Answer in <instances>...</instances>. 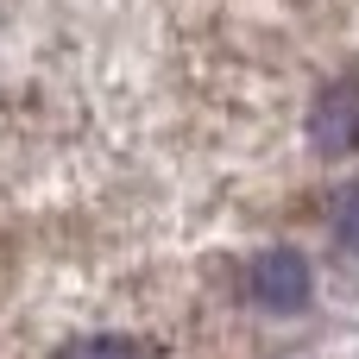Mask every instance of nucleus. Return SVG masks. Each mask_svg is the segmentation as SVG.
I'll return each instance as SVG.
<instances>
[{"instance_id": "3", "label": "nucleus", "mask_w": 359, "mask_h": 359, "mask_svg": "<svg viewBox=\"0 0 359 359\" xmlns=\"http://www.w3.org/2000/svg\"><path fill=\"white\" fill-rule=\"evenodd\" d=\"M57 359H145V353L133 341H120V334H82V341L57 347Z\"/></svg>"}, {"instance_id": "4", "label": "nucleus", "mask_w": 359, "mask_h": 359, "mask_svg": "<svg viewBox=\"0 0 359 359\" xmlns=\"http://www.w3.org/2000/svg\"><path fill=\"white\" fill-rule=\"evenodd\" d=\"M334 233H341V246L359 252V177L334 189Z\"/></svg>"}, {"instance_id": "2", "label": "nucleus", "mask_w": 359, "mask_h": 359, "mask_svg": "<svg viewBox=\"0 0 359 359\" xmlns=\"http://www.w3.org/2000/svg\"><path fill=\"white\" fill-rule=\"evenodd\" d=\"M309 145L322 158H353L359 151V76H334L316 107H309Z\"/></svg>"}, {"instance_id": "1", "label": "nucleus", "mask_w": 359, "mask_h": 359, "mask_svg": "<svg viewBox=\"0 0 359 359\" xmlns=\"http://www.w3.org/2000/svg\"><path fill=\"white\" fill-rule=\"evenodd\" d=\"M246 297H252L259 309H271V316L309 309V297H316L309 259H303L297 246H265V252H252V259H246Z\"/></svg>"}]
</instances>
